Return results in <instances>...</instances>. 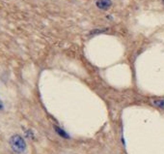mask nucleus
Instances as JSON below:
<instances>
[{"label":"nucleus","instance_id":"f257e3e1","mask_svg":"<svg viewBox=\"0 0 164 154\" xmlns=\"http://www.w3.org/2000/svg\"><path fill=\"white\" fill-rule=\"evenodd\" d=\"M12 150L17 154H22L26 150V143L20 135H13L9 141Z\"/></svg>","mask_w":164,"mask_h":154},{"label":"nucleus","instance_id":"f03ea898","mask_svg":"<svg viewBox=\"0 0 164 154\" xmlns=\"http://www.w3.org/2000/svg\"><path fill=\"white\" fill-rule=\"evenodd\" d=\"M96 5L100 10H107V9H109L111 7L112 2H111V0H97Z\"/></svg>","mask_w":164,"mask_h":154},{"label":"nucleus","instance_id":"7ed1b4c3","mask_svg":"<svg viewBox=\"0 0 164 154\" xmlns=\"http://www.w3.org/2000/svg\"><path fill=\"white\" fill-rule=\"evenodd\" d=\"M153 105L157 107V108L164 109V99H156V100H153L152 101Z\"/></svg>","mask_w":164,"mask_h":154},{"label":"nucleus","instance_id":"20e7f679","mask_svg":"<svg viewBox=\"0 0 164 154\" xmlns=\"http://www.w3.org/2000/svg\"><path fill=\"white\" fill-rule=\"evenodd\" d=\"M54 128H55V131L57 132V134H58V135H60V136H61V137H63V138H66V139H69V138H70V137H69V135H68L67 133H66L65 131H63L61 128L56 127V126H55Z\"/></svg>","mask_w":164,"mask_h":154},{"label":"nucleus","instance_id":"39448f33","mask_svg":"<svg viewBox=\"0 0 164 154\" xmlns=\"http://www.w3.org/2000/svg\"><path fill=\"white\" fill-rule=\"evenodd\" d=\"M3 109H4V105H3V102L1 101V99H0V111H2Z\"/></svg>","mask_w":164,"mask_h":154},{"label":"nucleus","instance_id":"423d86ee","mask_svg":"<svg viewBox=\"0 0 164 154\" xmlns=\"http://www.w3.org/2000/svg\"><path fill=\"white\" fill-rule=\"evenodd\" d=\"M162 4L164 5V0H162Z\"/></svg>","mask_w":164,"mask_h":154}]
</instances>
